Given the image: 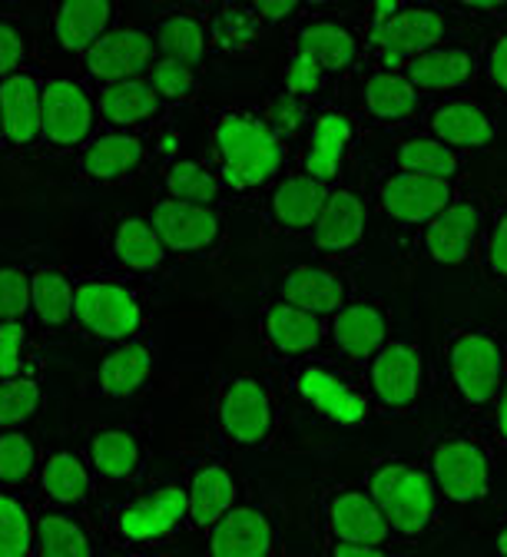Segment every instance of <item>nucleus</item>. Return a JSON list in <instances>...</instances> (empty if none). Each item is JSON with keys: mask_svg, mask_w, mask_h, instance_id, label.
Returning a JSON list of instances; mask_svg holds the SVG:
<instances>
[{"mask_svg": "<svg viewBox=\"0 0 507 557\" xmlns=\"http://www.w3.org/2000/svg\"><path fill=\"white\" fill-rule=\"evenodd\" d=\"M366 487L392 531V541L398 544L424 541L442 521L445 502L421 458L411 455L379 458L366 474Z\"/></svg>", "mask_w": 507, "mask_h": 557, "instance_id": "f257e3e1", "label": "nucleus"}, {"mask_svg": "<svg viewBox=\"0 0 507 557\" xmlns=\"http://www.w3.org/2000/svg\"><path fill=\"white\" fill-rule=\"evenodd\" d=\"M215 166L236 193L272 186L288 160V144L256 110H223L212 123Z\"/></svg>", "mask_w": 507, "mask_h": 557, "instance_id": "f03ea898", "label": "nucleus"}, {"mask_svg": "<svg viewBox=\"0 0 507 557\" xmlns=\"http://www.w3.org/2000/svg\"><path fill=\"white\" fill-rule=\"evenodd\" d=\"M421 461L445 505L481 508L494 495V448L478 432L458 429L431 435Z\"/></svg>", "mask_w": 507, "mask_h": 557, "instance_id": "7ed1b4c3", "label": "nucleus"}, {"mask_svg": "<svg viewBox=\"0 0 507 557\" xmlns=\"http://www.w3.org/2000/svg\"><path fill=\"white\" fill-rule=\"evenodd\" d=\"M293 395L332 429H361L379 414L366 375L358 369L338 362V359H306L293 366V379H288Z\"/></svg>", "mask_w": 507, "mask_h": 557, "instance_id": "20e7f679", "label": "nucleus"}, {"mask_svg": "<svg viewBox=\"0 0 507 557\" xmlns=\"http://www.w3.org/2000/svg\"><path fill=\"white\" fill-rule=\"evenodd\" d=\"M445 382L461 411L487 414L507 382V345L487 329H455L445 342Z\"/></svg>", "mask_w": 507, "mask_h": 557, "instance_id": "39448f33", "label": "nucleus"}, {"mask_svg": "<svg viewBox=\"0 0 507 557\" xmlns=\"http://www.w3.org/2000/svg\"><path fill=\"white\" fill-rule=\"evenodd\" d=\"M212 418H215V432L223 435L230 448L256 451L265 448L279 429V405L262 379L239 372L230 375L220 385V392H215Z\"/></svg>", "mask_w": 507, "mask_h": 557, "instance_id": "423d86ee", "label": "nucleus"}, {"mask_svg": "<svg viewBox=\"0 0 507 557\" xmlns=\"http://www.w3.org/2000/svg\"><path fill=\"white\" fill-rule=\"evenodd\" d=\"M448 37V14L431 4H405L385 24L366 30V53L375 57V66L405 70L415 57L442 47Z\"/></svg>", "mask_w": 507, "mask_h": 557, "instance_id": "0eeeda50", "label": "nucleus"}, {"mask_svg": "<svg viewBox=\"0 0 507 557\" xmlns=\"http://www.w3.org/2000/svg\"><path fill=\"white\" fill-rule=\"evenodd\" d=\"M369 385V395L382 414H411L421 408L424 398V382H428V366L421 348L408 338H388L382 352L361 369Z\"/></svg>", "mask_w": 507, "mask_h": 557, "instance_id": "6e6552de", "label": "nucleus"}, {"mask_svg": "<svg viewBox=\"0 0 507 557\" xmlns=\"http://www.w3.org/2000/svg\"><path fill=\"white\" fill-rule=\"evenodd\" d=\"M186 484H160L139 498L120 505L110 518V534L123 547H150L173 537L180 528H189Z\"/></svg>", "mask_w": 507, "mask_h": 557, "instance_id": "1a4fd4ad", "label": "nucleus"}, {"mask_svg": "<svg viewBox=\"0 0 507 557\" xmlns=\"http://www.w3.org/2000/svg\"><path fill=\"white\" fill-rule=\"evenodd\" d=\"M74 319L81 329L113 345L136 342V335L147 325L139 296L129 286L113 283V278H90V283L77 286Z\"/></svg>", "mask_w": 507, "mask_h": 557, "instance_id": "9d476101", "label": "nucleus"}, {"mask_svg": "<svg viewBox=\"0 0 507 557\" xmlns=\"http://www.w3.org/2000/svg\"><path fill=\"white\" fill-rule=\"evenodd\" d=\"M487 209L478 196L458 193V199L421 230V249L434 265H468L484 243Z\"/></svg>", "mask_w": 507, "mask_h": 557, "instance_id": "9b49d317", "label": "nucleus"}, {"mask_svg": "<svg viewBox=\"0 0 507 557\" xmlns=\"http://www.w3.org/2000/svg\"><path fill=\"white\" fill-rule=\"evenodd\" d=\"M375 196H379L382 213L392 223H398L405 230H424L434 216H442L458 199V183L392 170L388 176L379 180Z\"/></svg>", "mask_w": 507, "mask_h": 557, "instance_id": "f8f14e48", "label": "nucleus"}, {"mask_svg": "<svg viewBox=\"0 0 507 557\" xmlns=\"http://www.w3.org/2000/svg\"><path fill=\"white\" fill-rule=\"evenodd\" d=\"M319 521L325 531V541H345V544H395L392 531L372 502L366 484H335L322 495Z\"/></svg>", "mask_w": 507, "mask_h": 557, "instance_id": "ddd939ff", "label": "nucleus"}, {"mask_svg": "<svg viewBox=\"0 0 507 557\" xmlns=\"http://www.w3.org/2000/svg\"><path fill=\"white\" fill-rule=\"evenodd\" d=\"M392 338L388 312L372 299H351L329 319V345L338 362L366 369Z\"/></svg>", "mask_w": 507, "mask_h": 557, "instance_id": "4468645a", "label": "nucleus"}, {"mask_svg": "<svg viewBox=\"0 0 507 557\" xmlns=\"http://www.w3.org/2000/svg\"><path fill=\"white\" fill-rule=\"evenodd\" d=\"M150 223L160 233V239L166 243V249L176 252V256L215 252L223 246V236H226V223L212 206L180 202V199H170V196H163L153 206Z\"/></svg>", "mask_w": 507, "mask_h": 557, "instance_id": "2eb2a0df", "label": "nucleus"}, {"mask_svg": "<svg viewBox=\"0 0 507 557\" xmlns=\"http://www.w3.org/2000/svg\"><path fill=\"white\" fill-rule=\"evenodd\" d=\"M424 133L434 139H442L445 147L458 153H474L491 147V139L497 136V116L491 107L471 97H445L424 107L421 113Z\"/></svg>", "mask_w": 507, "mask_h": 557, "instance_id": "dca6fc26", "label": "nucleus"}, {"mask_svg": "<svg viewBox=\"0 0 507 557\" xmlns=\"http://www.w3.org/2000/svg\"><path fill=\"white\" fill-rule=\"evenodd\" d=\"M332 189L335 186L309 176L306 170L282 173L269 189V202H265L269 223L285 236H312Z\"/></svg>", "mask_w": 507, "mask_h": 557, "instance_id": "f3484780", "label": "nucleus"}, {"mask_svg": "<svg viewBox=\"0 0 507 557\" xmlns=\"http://www.w3.org/2000/svg\"><path fill=\"white\" fill-rule=\"evenodd\" d=\"M262 335H265L269 352L279 362L299 366L306 359L322 356V348L329 345V319H319L312 312H302L296 306L275 299L262 312Z\"/></svg>", "mask_w": 507, "mask_h": 557, "instance_id": "a211bd4d", "label": "nucleus"}, {"mask_svg": "<svg viewBox=\"0 0 507 557\" xmlns=\"http://www.w3.org/2000/svg\"><path fill=\"white\" fill-rule=\"evenodd\" d=\"M97 120V103L90 94L74 81H47L44 87V126L40 136L57 150H74L81 144H90Z\"/></svg>", "mask_w": 507, "mask_h": 557, "instance_id": "6ab92c4d", "label": "nucleus"}, {"mask_svg": "<svg viewBox=\"0 0 507 557\" xmlns=\"http://www.w3.org/2000/svg\"><path fill=\"white\" fill-rule=\"evenodd\" d=\"M481 74V60L465 44H442L405 66V77L421 97H465V90Z\"/></svg>", "mask_w": 507, "mask_h": 557, "instance_id": "aec40b11", "label": "nucleus"}, {"mask_svg": "<svg viewBox=\"0 0 507 557\" xmlns=\"http://www.w3.org/2000/svg\"><path fill=\"white\" fill-rule=\"evenodd\" d=\"M369 239V202L351 186H335L322 216L312 230V246L322 256L342 259L366 246Z\"/></svg>", "mask_w": 507, "mask_h": 557, "instance_id": "412c9836", "label": "nucleus"}, {"mask_svg": "<svg viewBox=\"0 0 507 557\" xmlns=\"http://www.w3.org/2000/svg\"><path fill=\"white\" fill-rule=\"evenodd\" d=\"M206 557H279V531L259 505H236L206 531Z\"/></svg>", "mask_w": 507, "mask_h": 557, "instance_id": "4be33fe9", "label": "nucleus"}, {"mask_svg": "<svg viewBox=\"0 0 507 557\" xmlns=\"http://www.w3.org/2000/svg\"><path fill=\"white\" fill-rule=\"evenodd\" d=\"M157 53V40L153 34L139 30V27H120L110 30L90 53H87V74L110 84H123V81H139L143 74H150V66Z\"/></svg>", "mask_w": 507, "mask_h": 557, "instance_id": "5701e85b", "label": "nucleus"}, {"mask_svg": "<svg viewBox=\"0 0 507 557\" xmlns=\"http://www.w3.org/2000/svg\"><path fill=\"white\" fill-rule=\"evenodd\" d=\"M186 502H189V528L209 531L220 524L236 505H243V484L236 468L226 461H209L199 465L186 484Z\"/></svg>", "mask_w": 507, "mask_h": 557, "instance_id": "b1692460", "label": "nucleus"}, {"mask_svg": "<svg viewBox=\"0 0 507 557\" xmlns=\"http://www.w3.org/2000/svg\"><path fill=\"white\" fill-rule=\"evenodd\" d=\"M279 299L296 306L302 312H312L319 319H332L342 306H348L351 286L338 269L329 265H296L282 275Z\"/></svg>", "mask_w": 507, "mask_h": 557, "instance_id": "393cba45", "label": "nucleus"}, {"mask_svg": "<svg viewBox=\"0 0 507 557\" xmlns=\"http://www.w3.org/2000/svg\"><path fill=\"white\" fill-rule=\"evenodd\" d=\"M351 144H355L351 116L345 110H322V113L312 116L299 170H306L309 176L335 186V180L342 176V166H345V160L351 153Z\"/></svg>", "mask_w": 507, "mask_h": 557, "instance_id": "a878e982", "label": "nucleus"}, {"mask_svg": "<svg viewBox=\"0 0 507 557\" xmlns=\"http://www.w3.org/2000/svg\"><path fill=\"white\" fill-rule=\"evenodd\" d=\"M293 47L316 57L325 66L329 77L348 74V70H355L358 60L366 57V37L335 17H312L309 24H302L296 30Z\"/></svg>", "mask_w": 507, "mask_h": 557, "instance_id": "bb28decb", "label": "nucleus"}, {"mask_svg": "<svg viewBox=\"0 0 507 557\" xmlns=\"http://www.w3.org/2000/svg\"><path fill=\"white\" fill-rule=\"evenodd\" d=\"M361 107L385 126H401L424 113V97L405 77V70L372 66V74L361 84Z\"/></svg>", "mask_w": 507, "mask_h": 557, "instance_id": "cd10ccee", "label": "nucleus"}, {"mask_svg": "<svg viewBox=\"0 0 507 557\" xmlns=\"http://www.w3.org/2000/svg\"><path fill=\"white\" fill-rule=\"evenodd\" d=\"M113 17L116 8L110 0H66L53 8V30L66 50L87 57L113 30Z\"/></svg>", "mask_w": 507, "mask_h": 557, "instance_id": "c85d7f7f", "label": "nucleus"}, {"mask_svg": "<svg viewBox=\"0 0 507 557\" xmlns=\"http://www.w3.org/2000/svg\"><path fill=\"white\" fill-rule=\"evenodd\" d=\"M143 160H147V144H143L139 133L110 129L87 144V150L81 153V170L97 183H113L136 173Z\"/></svg>", "mask_w": 507, "mask_h": 557, "instance_id": "c756f323", "label": "nucleus"}, {"mask_svg": "<svg viewBox=\"0 0 507 557\" xmlns=\"http://www.w3.org/2000/svg\"><path fill=\"white\" fill-rule=\"evenodd\" d=\"M0 116L4 136L17 147H30L44 126V87L30 74H14L0 84Z\"/></svg>", "mask_w": 507, "mask_h": 557, "instance_id": "7c9ffc66", "label": "nucleus"}, {"mask_svg": "<svg viewBox=\"0 0 507 557\" xmlns=\"http://www.w3.org/2000/svg\"><path fill=\"white\" fill-rule=\"evenodd\" d=\"M87 465L97 478L110 484H126L139 478L143 465H147V451L129 429H100L87 442Z\"/></svg>", "mask_w": 507, "mask_h": 557, "instance_id": "2f4dec72", "label": "nucleus"}, {"mask_svg": "<svg viewBox=\"0 0 507 557\" xmlns=\"http://www.w3.org/2000/svg\"><path fill=\"white\" fill-rule=\"evenodd\" d=\"M163 110L160 94L150 87V81H123V84H110L100 90L97 97V113L103 123H110L113 129L133 133L143 123H153Z\"/></svg>", "mask_w": 507, "mask_h": 557, "instance_id": "473e14b6", "label": "nucleus"}, {"mask_svg": "<svg viewBox=\"0 0 507 557\" xmlns=\"http://www.w3.org/2000/svg\"><path fill=\"white\" fill-rule=\"evenodd\" d=\"M153 369H157L153 348L136 338V342H123V345L110 348L107 359L100 362L97 382L107 398H129L150 382Z\"/></svg>", "mask_w": 507, "mask_h": 557, "instance_id": "72a5a7b5", "label": "nucleus"}, {"mask_svg": "<svg viewBox=\"0 0 507 557\" xmlns=\"http://www.w3.org/2000/svg\"><path fill=\"white\" fill-rule=\"evenodd\" d=\"M395 170L458 183V176L465 173V157L445 147L442 139H434L431 133H408L395 144Z\"/></svg>", "mask_w": 507, "mask_h": 557, "instance_id": "f704fd0d", "label": "nucleus"}, {"mask_svg": "<svg viewBox=\"0 0 507 557\" xmlns=\"http://www.w3.org/2000/svg\"><path fill=\"white\" fill-rule=\"evenodd\" d=\"M94 468L74 455V451H53L44 465H40V492L47 495V502L70 508L81 505L94 495Z\"/></svg>", "mask_w": 507, "mask_h": 557, "instance_id": "c9c22d12", "label": "nucleus"}, {"mask_svg": "<svg viewBox=\"0 0 507 557\" xmlns=\"http://www.w3.org/2000/svg\"><path fill=\"white\" fill-rule=\"evenodd\" d=\"M113 256L120 259V265H126L129 272H160L170 262V249L160 239V233L153 230L150 220L129 216L116 226L113 233Z\"/></svg>", "mask_w": 507, "mask_h": 557, "instance_id": "e433bc0d", "label": "nucleus"}, {"mask_svg": "<svg viewBox=\"0 0 507 557\" xmlns=\"http://www.w3.org/2000/svg\"><path fill=\"white\" fill-rule=\"evenodd\" d=\"M37 557H94V537L81 518L47 511L37 518Z\"/></svg>", "mask_w": 507, "mask_h": 557, "instance_id": "4c0bfd02", "label": "nucleus"}, {"mask_svg": "<svg viewBox=\"0 0 507 557\" xmlns=\"http://www.w3.org/2000/svg\"><path fill=\"white\" fill-rule=\"evenodd\" d=\"M157 50L163 57H173V60H183L189 66L202 63L206 57V44H209V27L202 17L189 14V11H173L170 17H163L157 24Z\"/></svg>", "mask_w": 507, "mask_h": 557, "instance_id": "58836bf2", "label": "nucleus"}, {"mask_svg": "<svg viewBox=\"0 0 507 557\" xmlns=\"http://www.w3.org/2000/svg\"><path fill=\"white\" fill-rule=\"evenodd\" d=\"M74 299H77V289L63 272L37 269L30 275V309L40 315L44 325H50V329L66 325L74 319Z\"/></svg>", "mask_w": 507, "mask_h": 557, "instance_id": "ea45409f", "label": "nucleus"}, {"mask_svg": "<svg viewBox=\"0 0 507 557\" xmlns=\"http://www.w3.org/2000/svg\"><path fill=\"white\" fill-rule=\"evenodd\" d=\"M163 186L170 199L196 206H212L220 196V176L199 160H173L163 173Z\"/></svg>", "mask_w": 507, "mask_h": 557, "instance_id": "a19ab883", "label": "nucleus"}, {"mask_svg": "<svg viewBox=\"0 0 507 557\" xmlns=\"http://www.w3.org/2000/svg\"><path fill=\"white\" fill-rule=\"evenodd\" d=\"M30 554H37V518L21 498L0 492V557Z\"/></svg>", "mask_w": 507, "mask_h": 557, "instance_id": "79ce46f5", "label": "nucleus"}, {"mask_svg": "<svg viewBox=\"0 0 507 557\" xmlns=\"http://www.w3.org/2000/svg\"><path fill=\"white\" fill-rule=\"evenodd\" d=\"M40 451L34 438L21 429L0 432V487H21L34 478Z\"/></svg>", "mask_w": 507, "mask_h": 557, "instance_id": "37998d69", "label": "nucleus"}, {"mask_svg": "<svg viewBox=\"0 0 507 557\" xmlns=\"http://www.w3.org/2000/svg\"><path fill=\"white\" fill-rule=\"evenodd\" d=\"M329 81L332 77L325 74V66L316 57H309L306 50L293 47V53H288V60H285V70H282V90L285 94H293V97L312 103V100H319L325 94Z\"/></svg>", "mask_w": 507, "mask_h": 557, "instance_id": "c03bdc74", "label": "nucleus"}, {"mask_svg": "<svg viewBox=\"0 0 507 557\" xmlns=\"http://www.w3.org/2000/svg\"><path fill=\"white\" fill-rule=\"evenodd\" d=\"M40 408L37 379H0V432L27 425Z\"/></svg>", "mask_w": 507, "mask_h": 557, "instance_id": "a18cd8bd", "label": "nucleus"}, {"mask_svg": "<svg viewBox=\"0 0 507 557\" xmlns=\"http://www.w3.org/2000/svg\"><path fill=\"white\" fill-rule=\"evenodd\" d=\"M262 27L265 24L256 17L252 8H233L230 4V8L215 11V17L209 24V37L220 47H226V50H246V47H252L259 40Z\"/></svg>", "mask_w": 507, "mask_h": 557, "instance_id": "49530a36", "label": "nucleus"}, {"mask_svg": "<svg viewBox=\"0 0 507 557\" xmlns=\"http://www.w3.org/2000/svg\"><path fill=\"white\" fill-rule=\"evenodd\" d=\"M150 87L160 94V100L166 103H176V100H189L199 87V77H196V66L183 63V60H173V57H157V63L150 66Z\"/></svg>", "mask_w": 507, "mask_h": 557, "instance_id": "de8ad7c7", "label": "nucleus"}, {"mask_svg": "<svg viewBox=\"0 0 507 557\" xmlns=\"http://www.w3.org/2000/svg\"><path fill=\"white\" fill-rule=\"evenodd\" d=\"M262 120L285 139V144H288L293 136L309 133V126H312V110H309L306 100H299V97H293V94L279 90V94L269 97V103H265V110H262Z\"/></svg>", "mask_w": 507, "mask_h": 557, "instance_id": "09e8293b", "label": "nucleus"}, {"mask_svg": "<svg viewBox=\"0 0 507 557\" xmlns=\"http://www.w3.org/2000/svg\"><path fill=\"white\" fill-rule=\"evenodd\" d=\"M481 265L491 283H507V202H500L487 216V230L481 243Z\"/></svg>", "mask_w": 507, "mask_h": 557, "instance_id": "8fccbe9b", "label": "nucleus"}, {"mask_svg": "<svg viewBox=\"0 0 507 557\" xmlns=\"http://www.w3.org/2000/svg\"><path fill=\"white\" fill-rule=\"evenodd\" d=\"M0 379H27V329L0 322Z\"/></svg>", "mask_w": 507, "mask_h": 557, "instance_id": "3c124183", "label": "nucleus"}, {"mask_svg": "<svg viewBox=\"0 0 507 557\" xmlns=\"http://www.w3.org/2000/svg\"><path fill=\"white\" fill-rule=\"evenodd\" d=\"M481 60V77L487 81V87L507 100V27H497L487 40L484 50L478 53Z\"/></svg>", "mask_w": 507, "mask_h": 557, "instance_id": "603ef678", "label": "nucleus"}, {"mask_svg": "<svg viewBox=\"0 0 507 557\" xmlns=\"http://www.w3.org/2000/svg\"><path fill=\"white\" fill-rule=\"evenodd\" d=\"M30 309V275L24 269H0V322H21Z\"/></svg>", "mask_w": 507, "mask_h": 557, "instance_id": "864d4df0", "label": "nucleus"}, {"mask_svg": "<svg viewBox=\"0 0 507 557\" xmlns=\"http://www.w3.org/2000/svg\"><path fill=\"white\" fill-rule=\"evenodd\" d=\"M21 60H24V37H21V30L0 21V84L17 74Z\"/></svg>", "mask_w": 507, "mask_h": 557, "instance_id": "5fc2aeb1", "label": "nucleus"}, {"mask_svg": "<svg viewBox=\"0 0 507 557\" xmlns=\"http://www.w3.org/2000/svg\"><path fill=\"white\" fill-rule=\"evenodd\" d=\"M256 17L265 24V27H282L288 21H296L302 14H309V8L296 4V0H285V4H252Z\"/></svg>", "mask_w": 507, "mask_h": 557, "instance_id": "6e6d98bb", "label": "nucleus"}, {"mask_svg": "<svg viewBox=\"0 0 507 557\" xmlns=\"http://www.w3.org/2000/svg\"><path fill=\"white\" fill-rule=\"evenodd\" d=\"M325 557H392L388 544H345V541H329Z\"/></svg>", "mask_w": 507, "mask_h": 557, "instance_id": "4d7b16f0", "label": "nucleus"}, {"mask_svg": "<svg viewBox=\"0 0 507 557\" xmlns=\"http://www.w3.org/2000/svg\"><path fill=\"white\" fill-rule=\"evenodd\" d=\"M487 425H491V442L500 445V448H507V382H504L494 408L487 411Z\"/></svg>", "mask_w": 507, "mask_h": 557, "instance_id": "13d9d810", "label": "nucleus"}, {"mask_svg": "<svg viewBox=\"0 0 507 557\" xmlns=\"http://www.w3.org/2000/svg\"><path fill=\"white\" fill-rule=\"evenodd\" d=\"M401 8H405L401 0H382V4H372V8L366 11V30H372V27L385 24V21H388V17H395Z\"/></svg>", "mask_w": 507, "mask_h": 557, "instance_id": "bf43d9fd", "label": "nucleus"}, {"mask_svg": "<svg viewBox=\"0 0 507 557\" xmlns=\"http://www.w3.org/2000/svg\"><path fill=\"white\" fill-rule=\"evenodd\" d=\"M468 17H487V21H507V4H461L458 8Z\"/></svg>", "mask_w": 507, "mask_h": 557, "instance_id": "052dcab7", "label": "nucleus"}, {"mask_svg": "<svg viewBox=\"0 0 507 557\" xmlns=\"http://www.w3.org/2000/svg\"><path fill=\"white\" fill-rule=\"evenodd\" d=\"M491 554L494 557H507V518L494 528V537H491Z\"/></svg>", "mask_w": 507, "mask_h": 557, "instance_id": "680f3d73", "label": "nucleus"}, {"mask_svg": "<svg viewBox=\"0 0 507 557\" xmlns=\"http://www.w3.org/2000/svg\"><path fill=\"white\" fill-rule=\"evenodd\" d=\"M0 136H4V116H0Z\"/></svg>", "mask_w": 507, "mask_h": 557, "instance_id": "e2e57ef3", "label": "nucleus"}]
</instances>
